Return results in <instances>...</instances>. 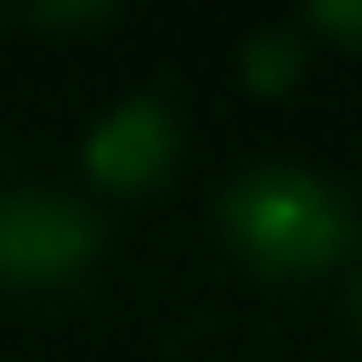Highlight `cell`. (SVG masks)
<instances>
[{
    "instance_id": "1",
    "label": "cell",
    "mask_w": 362,
    "mask_h": 362,
    "mask_svg": "<svg viewBox=\"0 0 362 362\" xmlns=\"http://www.w3.org/2000/svg\"><path fill=\"white\" fill-rule=\"evenodd\" d=\"M232 238L266 272H317L345 249V209L300 170L249 175L226 204Z\"/></svg>"
},
{
    "instance_id": "2",
    "label": "cell",
    "mask_w": 362,
    "mask_h": 362,
    "mask_svg": "<svg viewBox=\"0 0 362 362\" xmlns=\"http://www.w3.org/2000/svg\"><path fill=\"white\" fill-rule=\"evenodd\" d=\"M90 243V215L68 198L17 192L0 204V277L11 283H57L85 266Z\"/></svg>"
},
{
    "instance_id": "3",
    "label": "cell",
    "mask_w": 362,
    "mask_h": 362,
    "mask_svg": "<svg viewBox=\"0 0 362 362\" xmlns=\"http://www.w3.org/2000/svg\"><path fill=\"white\" fill-rule=\"evenodd\" d=\"M170 147H175V130H170V113L153 102V96H136L124 102L119 113H107L85 147L90 158V175L119 187V192H136L147 181L164 175L170 164Z\"/></svg>"
},
{
    "instance_id": "4",
    "label": "cell",
    "mask_w": 362,
    "mask_h": 362,
    "mask_svg": "<svg viewBox=\"0 0 362 362\" xmlns=\"http://www.w3.org/2000/svg\"><path fill=\"white\" fill-rule=\"evenodd\" d=\"M243 74H249V85L255 90H283L294 74H300V51H294V40L288 34H260L249 51H243Z\"/></svg>"
},
{
    "instance_id": "5",
    "label": "cell",
    "mask_w": 362,
    "mask_h": 362,
    "mask_svg": "<svg viewBox=\"0 0 362 362\" xmlns=\"http://www.w3.org/2000/svg\"><path fill=\"white\" fill-rule=\"evenodd\" d=\"M311 17H317L328 34H339L345 45H362V0H322Z\"/></svg>"
},
{
    "instance_id": "6",
    "label": "cell",
    "mask_w": 362,
    "mask_h": 362,
    "mask_svg": "<svg viewBox=\"0 0 362 362\" xmlns=\"http://www.w3.org/2000/svg\"><path fill=\"white\" fill-rule=\"evenodd\" d=\"M356 305H362V283H356Z\"/></svg>"
}]
</instances>
